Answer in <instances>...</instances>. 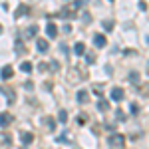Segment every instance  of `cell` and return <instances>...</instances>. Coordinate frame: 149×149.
<instances>
[{
  "label": "cell",
  "mask_w": 149,
  "mask_h": 149,
  "mask_svg": "<svg viewBox=\"0 0 149 149\" xmlns=\"http://www.w3.org/2000/svg\"><path fill=\"white\" fill-rule=\"evenodd\" d=\"M102 26H103V32H111L113 30V20H105Z\"/></svg>",
  "instance_id": "2e32d148"
},
{
  "label": "cell",
  "mask_w": 149,
  "mask_h": 149,
  "mask_svg": "<svg viewBox=\"0 0 149 149\" xmlns=\"http://www.w3.org/2000/svg\"><path fill=\"white\" fill-rule=\"evenodd\" d=\"M86 60H88V64H93V62H95V56H93V54H88Z\"/></svg>",
  "instance_id": "603a6c76"
},
{
  "label": "cell",
  "mask_w": 149,
  "mask_h": 149,
  "mask_svg": "<svg viewBox=\"0 0 149 149\" xmlns=\"http://www.w3.org/2000/svg\"><path fill=\"white\" fill-rule=\"evenodd\" d=\"M28 12H30V8H28V6H20V8L16 10V14H14V16H16V18H20V16L28 14Z\"/></svg>",
  "instance_id": "5bb4252c"
},
{
  "label": "cell",
  "mask_w": 149,
  "mask_h": 149,
  "mask_svg": "<svg viewBox=\"0 0 149 149\" xmlns=\"http://www.w3.org/2000/svg\"><path fill=\"white\" fill-rule=\"evenodd\" d=\"M123 95H125V93H123L121 88H113V90H111V100H113V102H121Z\"/></svg>",
  "instance_id": "277c9868"
},
{
  "label": "cell",
  "mask_w": 149,
  "mask_h": 149,
  "mask_svg": "<svg viewBox=\"0 0 149 149\" xmlns=\"http://www.w3.org/2000/svg\"><path fill=\"white\" fill-rule=\"evenodd\" d=\"M10 123H12V115L10 113H6V111L0 113V127H8Z\"/></svg>",
  "instance_id": "5b68a950"
},
{
  "label": "cell",
  "mask_w": 149,
  "mask_h": 149,
  "mask_svg": "<svg viewBox=\"0 0 149 149\" xmlns=\"http://www.w3.org/2000/svg\"><path fill=\"white\" fill-rule=\"evenodd\" d=\"M12 74H14L12 66H4V68H2V72H0V78H2V80H10Z\"/></svg>",
  "instance_id": "8992f818"
},
{
  "label": "cell",
  "mask_w": 149,
  "mask_h": 149,
  "mask_svg": "<svg viewBox=\"0 0 149 149\" xmlns=\"http://www.w3.org/2000/svg\"><path fill=\"white\" fill-rule=\"evenodd\" d=\"M129 80L133 81V84H139V80H141V78H139V74H135V72H131V74H129Z\"/></svg>",
  "instance_id": "d6986e66"
},
{
  "label": "cell",
  "mask_w": 149,
  "mask_h": 149,
  "mask_svg": "<svg viewBox=\"0 0 149 149\" xmlns=\"http://www.w3.org/2000/svg\"><path fill=\"white\" fill-rule=\"evenodd\" d=\"M129 109H131V113H133V115L139 113V105H137V103H131V107H129Z\"/></svg>",
  "instance_id": "44dd1931"
},
{
  "label": "cell",
  "mask_w": 149,
  "mask_h": 149,
  "mask_svg": "<svg viewBox=\"0 0 149 149\" xmlns=\"http://www.w3.org/2000/svg\"><path fill=\"white\" fill-rule=\"evenodd\" d=\"M115 117H117V121H125V119H127L125 113H123L121 109H117V111H115Z\"/></svg>",
  "instance_id": "ac0fdd59"
},
{
  "label": "cell",
  "mask_w": 149,
  "mask_h": 149,
  "mask_svg": "<svg viewBox=\"0 0 149 149\" xmlns=\"http://www.w3.org/2000/svg\"><path fill=\"white\" fill-rule=\"evenodd\" d=\"M58 119H60V123H66V121H68V111H66V109H60Z\"/></svg>",
  "instance_id": "9a60e30c"
},
{
  "label": "cell",
  "mask_w": 149,
  "mask_h": 149,
  "mask_svg": "<svg viewBox=\"0 0 149 149\" xmlns=\"http://www.w3.org/2000/svg\"><path fill=\"white\" fill-rule=\"evenodd\" d=\"M78 121H80V123H86V115H84V113H80V117H78Z\"/></svg>",
  "instance_id": "83f0119b"
},
{
  "label": "cell",
  "mask_w": 149,
  "mask_h": 149,
  "mask_svg": "<svg viewBox=\"0 0 149 149\" xmlns=\"http://www.w3.org/2000/svg\"><path fill=\"white\" fill-rule=\"evenodd\" d=\"M36 34H38V26H28V28H26V32H24V36H26V40L34 38Z\"/></svg>",
  "instance_id": "9c48e42d"
},
{
  "label": "cell",
  "mask_w": 149,
  "mask_h": 149,
  "mask_svg": "<svg viewBox=\"0 0 149 149\" xmlns=\"http://www.w3.org/2000/svg\"><path fill=\"white\" fill-rule=\"evenodd\" d=\"M36 46H38V50H40V52H48V48H50V44H48V40H44V38H40Z\"/></svg>",
  "instance_id": "8fae6325"
},
{
  "label": "cell",
  "mask_w": 149,
  "mask_h": 149,
  "mask_svg": "<svg viewBox=\"0 0 149 149\" xmlns=\"http://www.w3.org/2000/svg\"><path fill=\"white\" fill-rule=\"evenodd\" d=\"M46 34H48V38H56V36H58V26L54 22H48L46 24Z\"/></svg>",
  "instance_id": "7a4b0ae2"
},
{
  "label": "cell",
  "mask_w": 149,
  "mask_h": 149,
  "mask_svg": "<svg viewBox=\"0 0 149 149\" xmlns=\"http://www.w3.org/2000/svg\"><path fill=\"white\" fill-rule=\"evenodd\" d=\"M16 52H18V54H22V52H24V44L20 42V40H16Z\"/></svg>",
  "instance_id": "ffe728a7"
},
{
  "label": "cell",
  "mask_w": 149,
  "mask_h": 149,
  "mask_svg": "<svg viewBox=\"0 0 149 149\" xmlns=\"http://www.w3.org/2000/svg\"><path fill=\"white\" fill-rule=\"evenodd\" d=\"M46 123H48V127H50V129H54V119H50V117H48Z\"/></svg>",
  "instance_id": "d4e9b609"
},
{
  "label": "cell",
  "mask_w": 149,
  "mask_h": 149,
  "mask_svg": "<svg viewBox=\"0 0 149 149\" xmlns=\"http://www.w3.org/2000/svg\"><path fill=\"white\" fill-rule=\"evenodd\" d=\"M24 88H26L28 92H32V90H34V84H32V81H26V84H24Z\"/></svg>",
  "instance_id": "7402d4cb"
},
{
  "label": "cell",
  "mask_w": 149,
  "mask_h": 149,
  "mask_svg": "<svg viewBox=\"0 0 149 149\" xmlns=\"http://www.w3.org/2000/svg\"><path fill=\"white\" fill-rule=\"evenodd\" d=\"M97 109H100V111H107V109H109V103L105 102V100H102V102L97 103Z\"/></svg>",
  "instance_id": "e0dca14e"
},
{
  "label": "cell",
  "mask_w": 149,
  "mask_h": 149,
  "mask_svg": "<svg viewBox=\"0 0 149 149\" xmlns=\"http://www.w3.org/2000/svg\"><path fill=\"white\" fill-rule=\"evenodd\" d=\"M38 70H40V72H46V70H48V64H44V62H40V66H38Z\"/></svg>",
  "instance_id": "cb8c5ba5"
},
{
  "label": "cell",
  "mask_w": 149,
  "mask_h": 149,
  "mask_svg": "<svg viewBox=\"0 0 149 149\" xmlns=\"http://www.w3.org/2000/svg\"><path fill=\"white\" fill-rule=\"evenodd\" d=\"M76 97H78V102H80V103H88V100H90V92H88V90H80Z\"/></svg>",
  "instance_id": "52a82bcc"
},
{
  "label": "cell",
  "mask_w": 149,
  "mask_h": 149,
  "mask_svg": "<svg viewBox=\"0 0 149 149\" xmlns=\"http://www.w3.org/2000/svg\"><path fill=\"white\" fill-rule=\"evenodd\" d=\"M10 143H12L10 133H0V145H10Z\"/></svg>",
  "instance_id": "7c38bea8"
},
{
  "label": "cell",
  "mask_w": 149,
  "mask_h": 149,
  "mask_svg": "<svg viewBox=\"0 0 149 149\" xmlns=\"http://www.w3.org/2000/svg\"><path fill=\"white\" fill-rule=\"evenodd\" d=\"M107 145L111 149H123L125 147V137H123L121 133H111V135L107 137Z\"/></svg>",
  "instance_id": "6da1fadb"
},
{
  "label": "cell",
  "mask_w": 149,
  "mask_h": 149,
  "mask_svg": "<svg viewBox=\"0 0 149 149\" xmlns=\"http://www.w3.org/2000/svg\"><path fill=\"white\" fill-rule=\"evenodd\" d=\"M109 2H113V0H109Z\"/></svg>",
  "instance_id": "f1b7e54d"
},
{
  "label": "cell",
  "mask_w": 149,
  "mask_h": 149,
  "mask_svg": "<svg viewBox=\"0 0 149 149\" xmlns=\"http://www.w3.org/2000/svg\"><path fill=\"white\" fill-rule=\"evenodd\" d=\"M20 70H22L24 74H30V72H32V64H30V62H22V64H20Z\"/></svg>",
  "instance_id": "4fadbf2b"
},
{
  "label": "cell",
  "mask_w": 149,
  "mask_h": 149,
  "mask_svg": "<svg viewBox=\"0 0 149 149\" xmlns=\"http://www.w3.org/2000/svg\"><path fill=\"white\" fill-rule=\"evenodd\" d=\"M105 42H107V38H105L103 34H95V36H93V46H95V48H103V46H105Z\"/></svg>",
  "instance_id": "3957f363"
},
{
  "label": "cell",
  "mask_w": 149,
  "mask_h": 149,
  "mask_svg": "<svg viewBox=\"0 0 149 149\" xmlns=\"http://www.w3.org/2000/svg\"><path fill=\"white\" fill-rule=\"evenodd\" d=\"M32 139H34V135H32L30 131H22V133H20V141H22L24 145H28V143H32Z\"/></svg>",
  "instance_id": "ba28073f"
},
{
  "label": "cell",
  "mask_w": 149,
  "mask_h": 149,
  "mask_svg": "<svg viewBox=\"0 0 149 149\" xmlns=\"http://www.w3.org/2000/svg\"><path fill=\"white\" fill-rule=\"evenodd\" d=\"M50 68H52V72H56L60 66H58V62H52V64H50Z\"/></svg>",
  "instance_id": "484cf974"
},
{
  "label": "cell",
  "mask_w": 149,
  "mask_h": 149,
  "mask_svg": "<svg viewBox=\"0 0 149 149\" xmlns=\"http://www.w3.org/2000/svg\"><path fill=\"white\" fill-rule=\"evenodd\" d=\"M139 10L145 12V10H147V4H145V2H139Z\"/></svg>",
  "instance_id": "4316f807"
},
{
  "label": "cell",
  "mask_w": 149,
  "mask_h": 149,
  "mask_svg": "<svg viewBox=\"0 0 149 149\" xmlns=\"http://www.w3.org/2000/svg\"><path fill=\"white\" fill-rule=\"evenodd\" d=\"M74 54H76V56H84V54H86V44H84V42H78V44L74 46Z\"/></svg>",
  "instance_id": "30bf717a"
}]
</instances>
